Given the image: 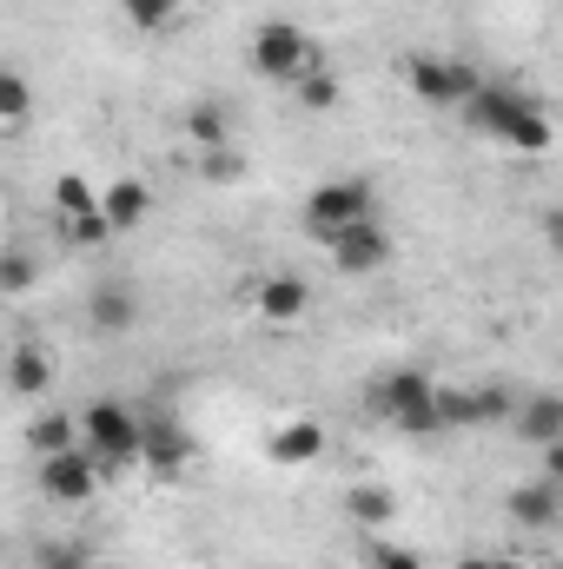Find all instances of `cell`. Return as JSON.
<instances>
[{"label":"cell","instance_id":"cell-11","mask_svg":"<svg viewBox=\"0 0 563 569\" xmlns=\"http://www.w3.org/2000/svg\"><path fill=\"white\" fill-rule=\"evenodd\" d=\"M140 457H146L152 477H179V470L192 463V437L172 425V418H152V425H146V450Z\"/></svg>","mask_w":563,"mask_h":569},{"label":"cell","instance_id":"cell-25","mask_svg":"<svg viewBox=\"0 0 563 569\" xmlns=\"http://www.w3.org/2000/svg\"><path fill=\"white\" fill-rule=\"evenodd\" d=\"M199 172H206L213 186H233V179L246 172V159H239L233 146H213V152H199Z\"/></svg>","mask_w":563,"mask_h":569},{"label":"cell","instance_id":"cell-14","mask_svg":"<svg viewBox=\"0 0 563 569\" xmlns=\"http://www.w3.org/2000/svg\"><path fill=\"white\" fill-rule=\"evenodd\" d=\"M100 212L113 219V232H134L146 212H152V192H146V179H107V192H100Z\"/></svg>","mask_w":563,"mask_h":569},{"label":"cell","instance_id":"cell-23","mask_svg":"<svg viewBox=\"0 0 563 569\" xmlns=\"http://www.w3.org/2000/svg\"><path fill=\"white\" fill-rule=\"evenodd\" d=\"M27 107H33L27 80H20V73H0V127H7V133H20V127H27Z\"/></svg>","mask_w":563,"mask_h":569},{"label":"cell","instance_id":"cell-21","mask_svg":"<svg viewBox=\"0 0 563 569\" xmlns=\"http://www.w3.org/2000/svg\"><path fill=\"white\" fill-rule=\"evenodd\" d=\"M345 510H352V523H365V530H372V523H392V510H398V503H392V490L358 483V490L345 497Z\"/></svg>","mask_w":563,"mask_h":569},{"label":"cell","instance_id":"cell-9","mask_svg":"<svg viewBox=\"0 0 563 569\" xmlns=\"http://www.w3.org/2000/svg\"><path fill=\"white\" fill-rule=\"evenodd\" d=\"M504 510H511V523H517V530H557V517H563V483H551V477H537V483H517V490L504 497Z\"/></svg>","mask_w":563,"mask_h":569},{"label":"cell","instance_id":"cell-6","mask_svg":"<svg viewBox=\"0 0 563 569\" xmlns=\"http://www.w3.org/2000/svg\"><path fill=\"white\" fill-rule=\"evenodd\" d=\"M405 87L418 93L424 107H471V93L484 87L464 60H444V53H418L405 60Z\"/></svg>","mask_w":563,"mask_h":569},{"label":"cell","instance_id":"cell-16","mask_svg":"<svg viewBox=\"0 0 563 569\" xmlns=\"http://www.w3.org/2000/svg\"><path fill=\"white\" fill-rule=\"evenodd\" d=\"M7 385H13V398H47L53 391V358L40 345H20L13 365H7Z\"/></svg>","mask_w":563,"mask_h":569},{"label":"cell","instance_id":"cell-5","mask_svg":"<svg viewBox=\"0 0 563 569\" xmlns=\"http://www.w3.org/2000/svg\"><path fill=\"white\" fill-rule=\"evenodd\" d=\"M372 219V186L365 179H325L312 199H305V226L318 239H338L345 226H365Z\"/></svg>","mask_w":563,"mask_h":569},{"label":"cell","instance_id":"cell-33","mask_svg":"<svg viewBox=\"0 0 563 569\" xmlns=\"http://www.w3.org/2000/svg\"><path fill=\"white\" fill-rule=\"evenodd\" d=\"M497 569H531V563H517V557H497Z\"/></svg>","mask_w":563,"mask_h":569},{"label":"cell","instance_id":"cell-1","mask_svg":"<svg viewBox=\"0 0 563 569\" xmlns=\"http://www.w3.org/2000/svg\"><path fill=\"white\" fill-rule=\"evenodd\" d=\"M464 120H471V133H484V140H504V146H517V152H544V146L557 140L551 113H544L531 93H517V87H497V80H484V87L471 93Z\"/></svg>","mask_w":563,"mask_h":569},{"label":"cell","instance_id":"cell-13","mask_svg":"<svg viewBox=\"0 0 563 569\" xmlns=\"http://www.w3.org/2000/svg\"><path fill=\"white\" fill-rule=\"evenodd\" d=\"M87 318H93L107 338H120V331H134V318H140V298H134L127 284H93V298H87Z\"/></svg>","mask_w":563,"mask_h":569},{"label":"cell","instance_id":"cell-2","mask_svg":"<svg viewBox=\"0 0 563 569\" xmlns=\"http://www.w3.org/2000/svg\"><path fill=\"white\" fill-rule=\"evenodd\" d=\"M365 411L398 425L405 437H437L444 430V411H437V385L424 371H385L365 385Z\"/></svg>","mask_w":563,"mask_h":569},{"label":"cell","instance_id":"cell-3","mask_svg":"<svg viewBox=\"0 0 563 569\" xmlns=\"http://www.w3.org/2000/svg\"><path fill=\"white\" fill-rule=\"evenodd\" d=\"M80 443L113 470V463H127V457H140V450H146V425L127 411V405L100 398V405H87V411H80Z\"/></svg>","mask_w":563,"mask_h":569},{"label":"cell","instance_id":"cell-4","mask_svg":"<svg viewBox=\"0 0 563 569\" xmlns=\"http://www.w3.org/2000/svg\"><path fill=\"white\" fill-rule=\"evenodd\" d=\"M253 67L266 73V80H279V87H298L312 67H325L318 60V47L292 27V20H266L259 33H253Z\"/></svg>","mask_w":563,"mask_h":569},{"label":"cell","instance_id":"cell-19","mask_svg":"<svg viewBox=\"0 0 563 569\" xmlns=\"http://www.w3.org/2000/svg\"><path fill=\"white\" fill-rule=\"evenodd\" d=\"M186 140L199 146V152H213V146H226V113H219L213 100H199V107H186Z\"/></svg>","mask_w":563,"mask_h":569},{"label":"cell","instance_id":"cell-27","mask_svg":"<svg viewBox=\"0 0 563 569\" xmlns=\"http://www.w3.org/2000/svg\"><path fill=\"white\" fill-rule=\"evenodd\" d=\"M67 239H73V246H100V239H113V219H107V212H87V219H67Z\"/></svg>","mask_w":563,"mask_h":569},{"label":"cell","instance_id":"cell-24","mask_svg":"<svg viewBox=\"0 0 563 569\" xmlns=\"http://www.w3.org/2000/svg\"><path fill=\"white\" fill-rule=\"evenodd\" d=\"M292 93H298V107H312V113H332V107H338V80H332L325 67H312Z\"/></svg>","mask_w":563,"mask_h":569},{"label":"cell","instance_id":"cell-15","mask_svg":"<svg viewBox=\"0 0 563 569\" xmlns=\"http://www.w3.org/2000/svg\"><path fill=\"white\" fill-rule=\"evenodd\" d=\"M318 450H325V430L312 425V418L279 425V430H273V443H266V457H273V463H285V470H292V463H312Z\"/></svg>","mask_w":563,"mask_h":569},{"label":"cell","instance_id":"cell-32","mask_svg":"<svg viewBox=\"0 0 563 569\" xmlns=\"http://www.w3.org/2000/svg\"><path fill=\"white\" fill-rule=\"evenodd\" d=\"M457 569H497V557H457Z\"/></svg>","mask_w":563,"mask_h":569},{"label":"cell","instance_id":"cell-8","mask_svg":"<svg viewBox=\"0 0 563 569\" xmlns=\"http://www.w3.org/2000/svg\"><path fill=\"white\" fill-rule=\"evenodd\" d=\"M325 252H332V266L345 279H365V272H378L392 259V239L378 232V219H365V226H345L338 239H325Z\"/></svg>","mask_w":563,"mask_h":569},{"label":"cell","instance_id":"cell-28","mask_svg":"<svg viewBox=\"0 0 563 569\" xmlns=\"http://www.w3.org/2000/svg\"><path fill=\"white\" fill-rule=\"evenodd\" d=\"M33 563H40V569H93V563H87V550H80V543H47V550H40Z\"/></svg>","mask_w":563,"mask_h":569},{"label":"cell","instance_id":"cell-29","mask_svg":"<svg viewBox=\"0 0 563 569\" xmlns=\"http://www.w3.org/2000/svg\"><path fill=\"white\" fill-rule=\"evenodd\" d=\"M365 557H372V569H424L418 550H405V543H372Z\"/></svg>","mask_w":563,"mask_h":569},{"label":"cell","instance_id":"cell-7","mask_svg":"<svg viewBox=\"0 0 563 569\" xmlns=\"http://www.w3.org/2000/svg\"><path fill=\"white\" fill-rule=\"evenodd\" d=\"M100 457L80 443V450H60V457H40V490L53 497V503H87L93 490H100Z\"/></svg>","mask_w":563,"mask_h":569},{"label":"cell","instance_id":"cell-20","mask_svg":"<svg viewBox=\"0 0 563 569\" xmlns=\"http://www.w3.org/2000/svg\"><path fill=\"white\" fill-rule=\"evenodd\" d=\"M437 411H444V430H484V418H477V391L437 385Z\"/></svg>","mask_w":563,"mask_h":569},{"label":"cell","instance_id":"cell-17","mask_svg":"<svg viewBox=\"0 0 563 569\" xmlns=\"http://www.w3.org/2000/svg\"><path fill=\"white\" fill-rule=\"evenodd\" d=\"M87 212H100L93 179H87V172H60V179H53V219L67 226V219H87Z\"/></svg>","mask_w":563,"mask_h":569},{"label":"cell","instance_id":"cell-31","mask_svg":"<svg viewBox=\"0 0 563 569\" xmlns=\"http://www.w3.org/2000/svg\"><path fill=\"white\" fill-rule=\"evenodd\" d=\"M544 477L563 483V443H544Z\"/></svg>","mask_w":563,"mask_h":569},{"label":"cell","instance_id":"cell-30","mask_svg":"<svg viewBox=\"0 0 563 569\" xmlns=\"http://www.w3.org/2000/svg\"><path fill=\"white\" fill-rule=\"evenodd\" d=\"M544 239H551V252L563 259V206H551V212H544Z\"/></svg>","mask_w":563,"mask_h":569},{"label":"cell","instance_id":"cell-22","mask_svg":"<svg viewBox=\"0 0 563 569\" xmlns=\"http://www.w3.org/2000/svg\"><path fill=\"white\" fill-rule=\"evenodd\" d=\"M120 13H127V27L159 33V27H172V20H179V0H120Z\"/></svg>","mask_w":563,"mask_h":569},{"label":"cell","instance_id":"cell-26","mask_svg":"<svg viewBox=\"0 0 563 569\" xmlns=\"http://www.w3.org/2000/svg\"><path fill=\"white\" fill-rule=\"evenodd\" d=\"M0 291H7V298H20V291H33V259H27L20 246H13V252L0 259Z\"/></svg>","mask_w":563,"mask_h":569},{"label":"cell","instance_id":"cell-10","mask_svg":"<svg viewBox=\"0 0 563 569\" xmlns=\"http://www.w3.org/2000/svg\"><path fill=\"white\" fill-rule=\"evenodd\" d=\"M253 305H259V318H266V325H292V318H305L312 284L298 279V272H273V279L253 284Z\"/></svg>","mask_w":563,"mask_h":569},{"label":"cell","instance_id":"cell-12","mask_svg":"<svg viewBox=\"0 0 563 569\" xmlns=\"http://www.w3.org/2000/svg\"><path fill=\"white\" fill-rule=\"evenodd\" d=\"M517 437L524 443H563V391H531L524 405H517Z\"/></svg>","mask_w":563,"mask_h":569},{"label":"cell","instance_id":"cell-18","mask_svg":"<svg viewBox=\"0 0 563 569\" xmlns=\"http://www.w3.org/2000/svg\"><path fill=\"white\" fill-rule=\"evenodd\" d=\"M27 443L40 450V457H60V450H80V418H40V425L27 430Z\"/></svg>","mask_w":563,"mask_h":569}]
</instances>
